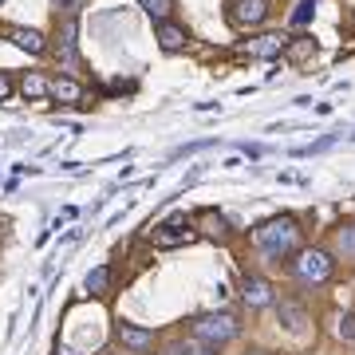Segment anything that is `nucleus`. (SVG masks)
Listing matches in <instances>:
<instances>
[{
	"label": "nucleus",
	"instance_id": "12",
	"mask_svg": "<svg viewBox=\"0 0 355 355\" xmlns=\"http://www.w3.org/2000/svg\"><path fill=\"white\" fill-rule=\"evenodd\" d=\"M170 229L174 225H162L158 233H154V245H158V249H178V245H193L198 241L193 229H178V233H170Z\"/></svg>",
	"mask_w": 355,
	"mask_h": 355
},
{
	"label": "nucleus",
	"instance_id": "9",
	"mask_svg": "<svg viewBox=\"0 0 355 355\" xmlns=\"http://www.w3.org/2000/svg\"><path fill=\"white\" fill-rule=\"evenodd\" d=\"M277 316H280V324H284L288 331H304V324H308L304 304H296V300H280V304H277Z\"/></svg>",
	"mask_w": 355,
	"mask_h": 355
},
{
	"label": "nucleus",
	"instance_id": "5",
	"mask_svg": "<svg viewBox=\"0 0 355 355\" xmlns=\"http://www.w3.org/2000/svg\"><path fill=\"white\" fill-rule=\"evenodd\" d=\"M284 48H288V36H280V32H265V36L245 40L241 44V51L253 55V60H272V55H280Z\"/></svg>",
	"mask_w": 355,
	"mask_h": 355
},
{
	"label": "nucleus",
	"instance_id": "7",
	"mask_svg": "<svg viewBox=\"0 0 355 355\" xmlns=\"http://www.w3.org/2000/svg\"><path fill=\"white\" fill-rule=\"evenodd\" d=\"M241 296H245V304L249 308H268L272 304V284H268L265 277H245Z\"/></svg>",
	"mask_w": 355,
	"mask_h": 355
},
{
	"label": "nucleus",
	"instance_id": "3",
	"mask_svg": "<svg viewBox=\"0 0 355 355\" xmlns=\"http://www.w3.org/2000/svg\"><path fill=\"white\" fill-rule=\"evenodd\" d=\"M292 272L304 280V284H324V280L336 272V261H331L324 249H300L296 261H292Z\"/></svg>",
	"mask_w": 355,
	"mask_h": 355
},
{
	"label": "nucleus",
	"instance_id": "4",
	"mask_svg": "<svg viewBox=\"0 0 355 355\" xmlns=\"http://www.w3.org/2000/svg\"><path fill=\"white\" fill-rule=\"evenodd\" d=\"M268 0H229V24L233 28H257L268 20Z\"/></svg>",
	"mask_w": 355,
	"mask_h": 355
},
{
	"label": "nucleus",
	"instance_id": "20",
	"mask_svg": "<svg viewBox=\"0 0 355 355\" xmlns=\"http://www.w3.org/2000/svg\"><path fill=\"white\" fill-rule=\"evenodd\" d=\"M312 4H316V0H300V8H296V16H292V24H304L308 16H312Z\"/></svg>",
	"mask_w": 355,
	"mask_h": 355
},
{
	"label": "nucleus",
	"instance_id": "8",
	"mask_svg": "<svg viewBox=\"0 0 355 355\" xmlns=\"http://www.w3.org/2000/svg\"><path fill=\"white\" fill-rule=\"evenodd\" d=\"M119 343L130 352H146V347H154V336L146 328H135V324H119Z\"/></svg>",
	"mask_w": 355,
	"mask_h": 355
},
{
	"label": "nucleus",
	"instance_id": "23",
	"mask_svg": "<svg viewBox=\"0 0 355 355\" xmlns=\"http://www.w3.org/2000/svg\"><path fill=\"white\" fill-rule=\"evenodd\" d=\"M51 4H55V8H64V4H67V0H51Z\"/></svg>",
	"mask_w": 355,
	"mask_h": 355
},
{
	"label": "nucleus",
	"instance_id": "11",
	"mask_svg": "<svg viewBox=\"0 0 355 355\" xmlns=\"http://www.w3.org/2000/svg\"><path fill=\"white\" fill-rule=\"evenodd\" d=\"M55 103H64V107H71V103H79L83 99V87H79L76 79H67V76H60V79H51V91H48Z\"/></svg>",
	"mask_w": 355,
	"mask_h": 355
},
{
	"label": "nucleus",
	"instance_id": "17",
	"mask_svg": "<svg viewBox=\"0 0 355 355\" xmlns=\"http://www.w3.org/2000/svg\"><path fill=\"white\" fill-rule=\"evenodd\" d=\"M336 249H340L347 261H355V225H343L340 233H336Z\"/></svg>",
	"mask_w": 355,
	"mask_h": 355
},
{
	"label": "nucleus",
	"instance_id": "18",
	"mask_svg": "<svg viewBox=\"0 0 355 355\" xmlns=\"http://www.w3.org/2000/svg\"><path fill=\"white\" fill-rule=\"evenodd\" d=\"M336 331H340V340H355V316H352V312L340 316V328H336Z\"/></svg>",
	"mask_w": 355,
	"mask_h": 355
},
{
	"label": "nucleus",
	"instance_id": "10",
	"mask_svg": "<svg viewBox=\"0 0 355 355\" xmlns=\"http://www.w3.org/2000/svg\"><path fill=\"white\" fill-rule=\"evenodd\" d=\"M158 44H162V51H182L186 44H190V36H186L182 24L166 20V24H158Z\"/></svg>",
	"mask_w": 355,
	"mask_h": 355
},
{
	"label": "nucleus",
	"instance_id": "21",
	"mask_svg": "<svg viewBox=\"0 0 355 355\" xmlns=\"http://www.w3.org/2000/svg\"><path fill=\"white\" fill-rule=\"evenodd\" d=\"M8 95H12V79H8L4 71H0V103L8 99Z\"/></svg>",
	"mask_w": 355,
	"mask_h": 355
},
{
	"label": "nucleus",
	"instance_id": "16",
	"mask_svg": "<svg viewBox=\"0 0 355 355\" xmlns=\"http://www.w3.org/2000/svg\"><path fill=\"white\" fill-rule=\"evenodd\" d=\"M107 284H111V265H99V268H91L87 272V292L91 296H103Z\"/></svg>",
	"mask_w": 355,
	"mask_h": 355
},
{
	"label": "nucleus",
	"instance_id": "1",
	"mask_svg": "<svg viewBox=\"0 0 355 355\" xmlns=\"http://www.w3.org/2000/svg\"><path fill=\"white\" fill-rule=\"evenodd\" d=\"M253 241L265 249L268 257H296L300 253V241H304V229L296 225V217H272L253 233Z\"/></svg>",
	"mask_w": 355,
	"mask_h": 355
},
{
	"label": "nucleus",
	"instance_id": "2",
	"mask_svg": "<svg viewBox=\"0 0 355 355\" xmlns=\"http://www.w3.org/2000/svg\"><path fill=\"white\" fill-rule=\"evenodd\" d=\"M237 331H241V324H237V316H229V312H209V316H198V320H193V340L209 343V347H217V343H229Z\"/></svg>",
	"mask_w": 355,
	"mask_h": 355
},
{
	"label": "nucleus",
	"instance_id": "13",
	"mask_svg": "<svg viewBox=\"0 0 355 355\" xmlns=\"http://www.w3.org/2000/svg\"><path fill=\"white\" fill-rule=\"evenodd\" d=\"M20 91H24V99H44V95L51 91V83L40 76V71H28V76L20 79Z\"/></svg>",
	"mask_w": 355,
	"mask_h": 355
},
{
	"label": "nucleus",
	"instance_id": "14",
	"mask_svg": "<svg viewBox=\"0 0 355 355\" xmlns=\"http://www.w3.org/2000/svg\"><path fill=\"white\" fill-rule=\"evenodd\" d=\"M312 51H316V44H312V40H308V36H296V40H288L284 55H288L292 64H304V60L312 55Z\"/></svg>",
	"mask_w": 355,
	"mask_h": 355
},
{
	"label": "nucleus",
	"instance_id": "25",
	"mask_svg": "<svg viewBox=\"0 0 355 355\" xmlns=\"http://www.w3.org/2000/svg\"><path fill=\"white\" fill-rule=\"evenodd\" d=\"M0 4H4V0H0Z\"/></svg>",
	"mask_w": 355,
	"mask_h": 355
},
{
	"label": "nucleus",
	"instance_id": "19",
	"mask_svg": "<svg viewBox=\"0 0 355 355\" xmlns=\"http://www.w3.org/2000/svg\"><path fill=\"white\" fill-rule=\"evenodd\" d=\"M186 355H217V347H209V343H202V340H193V343H186Z\"/></svg>",
	"mask_w": 355,
	"mask_h": 355
},
{
	"label": "nucleus",
	"instance_id": "15",
	"mask_svg": "<svg viewBox=\"0 0 355 355\" xmlns=\"http://www.w3.org/2000/svg\"><path fill=\"white\" fill-rule=\"evenodd\" d=\"M139 4H142V12L150 20H158V24H166L170 12H174V0H139Z\"/></svg>",
	"mask_w": 355,
	"mask_h": 355
},
{
	"label": "nucleus",
	"instance_id": "24",
	"mask_svg": "<svg viewBox=\"0 0 355 355\" xmlns=\"http://www.w3.org/2000/svg\"><path fill=\"white\" fill-rule=\"evenodd\" d=\"M249 355H268V352H249Z\"/></svg>",
	"mask_w": 355,
	"mask_h": 355
},
{
	"label": "nucleus",
	"instance_id": "6",
	"mask_svg": "<svg viewBox=\"0 0 355 355\" xmlns=\"http://www.w3.org/2000/svg\"><path fill=\"white\" fill-rule=\"evenodd\" d=\"M4 36L12 40L16 48H24L28 55H40V51L48 48V44H44V32H36V28H20V24H8V28H4Z\"/></svg>",
	"mask_w": 355,
	"mask_h": 355
},
{
	"label": "nucleus",
	"instance_id": "22",
	"mask_svg": "<svg viewBox=\"0 0 355 355\" xmlns=\"http://www.w3.org/2000/svg\"><path fill=\"white\" fill-rule=\"evenodd\" d=\"M60 355H79L76 347H60Z\"/></svg>",
	"mask_w": 355,
	"mask_h": 355
}]
</instances>
